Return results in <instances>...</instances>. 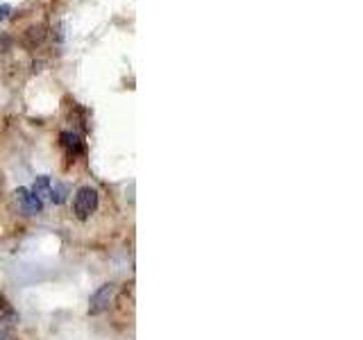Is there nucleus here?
Instances as JSON below:
<instances>
[{"label": "nucleus", "mask_w": 363, "mask_h": 340, "mask_svg": "<svg viewBox=\"0 0 363 340\" xmlns=\"http://www.w3.org/2000/svg\"><path fill=\"white\" fill-rule=\"evenodd\" d=\"M73 209H75V216L80 220H86L95 209H98V191L91 189V186H82L75 193Z\"/></svg>", "instance_id": "obj_1"}, {"label": "nucleus", "mask_w": 363, "mask_h": 340, "mask_svg": "<svg viewBox=\"0 0 363 340\" xmlns=\"http://www.w3.org/2000/svg\"><path fill=\"white\" fill-rule=\"evenodd\" d=\"M116 291H118V288H116L114 284L100 286L98 291L91 295V300H89V313H91V315L105 313L107 308L112 306V302H114V298H116Z\"/></svg>", "instance_id": "obj_2"}, {"label": "nucleus", "mask_w": 363, "mask_h": 340, "mask_svg": "<svg viewBox=\"0 0 363 340\" xmlns=\"http://www.w3.org/2000/svg\"><path fill=\"white\" fill-rule=\"evenodd\" d=\"M14 197H16L19 206L27 213V216H36V213L43 211V202L30 189H19L16 193H14Z\"/></svg>", "instance_id": "obj_3"}, {"label": "nucleus", "mask_w": 363, "mask_h": 340, "mask_svg": "<svg viewBox=\"0 0 363 340\" xmlns=\"http://www.w3.org/2000/svg\"><path fill=\"white\" fill-rule=\"evenodd\" d=\"M62 143H64L66 150H69V154H73V157H78V154L84 152L82 138H80L78 134H73V132H64V134H62Z\"/></svg>", "instance_id": "obj_4"}, {"label": "nucleus", "mask_w": 363, "mask_h": 340, "mask_svg": "<svg viewBox=\"0 0 363 340\" xmlns=\"http://www.w3.org/2000/svg\"><path fill=\"white\" fill-rule=\"evenodd\" d=\"M50 191H53V182H50V177H36L34 186H32V193L36 195L43 202V199H50Z\"/></svg>", "instance_id": "obj_5"}, {"label": "nucleus", "mask_w": 363, "mask_h": 340, "mask_svg": "<svg viewBox=\"0 0 363 340\" xmlns=\"http://www.w3.org/2000/svg\"><path fill=\"white\" fill-rule=\"evenodd\" d=\"M64 199H66V189L62 186V184H53V191H50V202L62 204Z\"/></svg>", "instance_id": "obj_6"}, {"label": "nucleus", "mask_w": 363, "mask_h": 340, "mask_svg": "<svg viewBox=\"0 0 363 340\" xmlns=\"http://www.w3.org/2000/svg\"><path fill=\"white\" fill-rule=\"evenodd\" d=\"M7 14H10V7L0 5V21H5V19H7Z\"/></svg>", "instance_id": "obj_7"}, {"label": "nucleus", "mask_w": 363, "mask_h": 340, "mask_svg": "<svg viewBox=\"0 0 363 340\" xmlns=\"http://www.w3.org/2000/svg\"><path fill=\"white\" fill-rule=\"evenodd\" d=\"M0 340H10V338H7L5 334H0Z\"/></svg>", "instance_id": "obj_8"}]
</instances>
